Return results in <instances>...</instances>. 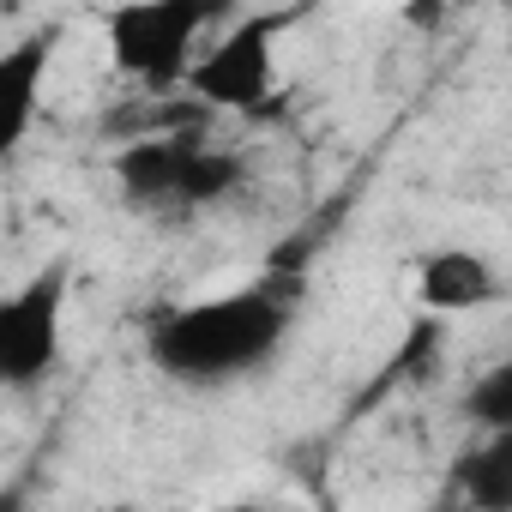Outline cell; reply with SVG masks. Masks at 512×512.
Segmentation results:
<instances>
[{
	"mask_svg": "<svg viewBox=\"0 0 512 512\" xmlns=\"http://www.w3.org/2000/svg\"><path fill=\"white\" fill-rule=\"evenodd\" d=\"M290 332V302L272 284L229 290L193 308H175L151 326V362L181 386H223L253 374Z\"/></svg>",
	"mask_w": 512,
	"mask_h": 512,
	"instance_id": "6da1fadb",
	"label": "cell"
},
{
	"mask_svg": "<svg viewBox=\"0 0 512 512\" xmlns=\"http://www.w3.org/2000/svg\"><path fill=\"white\" fill-rule=\"evenodd\" d=\"M199 25L205 13L193 0H127L103 19V37H109V61L151 85V91H169V85H187V67H193V43H199Z\"/></svg>",
	"mask_w": 512,
	"mask_h": 512,
	"instance_id": "7a4b0ae2",
	"label": "cell"
},
{
	"mask_svg": "<svg viewBox=\"0 0 512 512\" xmlns=\"http://www.w3.org/2000/svg\"><path fill=\"white\" fill-rule=\"evenodd\" d=\"M67 290L73 272L55 260L25 290L0 302V380L13 392H37L61 368V326H67Z\"/></svg>",
	"mask_w": 512,
	"mask_h": 512,
	"instance_id": "3957f363",
	"label": "cell"
},
{
	"mask_svg": "<svg viewBox=\"0 0 512 512\" xmlns=\"http://www.w3.org/2000/svg\"><path fill=\"white\" fill-rule=\"evenodd\" d=\"M278 31L284 13H260V19H241L217 49H205L187 67V91L211 109H266L272 79H278Z\"/></svg>",
	"mask_w": 512,
	"mask_h": 512,
	"instance_id": "277c9868",
	"label": "cell"
},
{
	"mask_svg": "<svg viewBox=\"0 0 512 512\" xmlns=\"http://www.w3.org/2000/svg\"><path fill=\"white\" fill-rule=\"evenodd\" d=\"M193 145H205V127H181V133H139L121 157H115V181L133 205H163L181 193V169L193 157Z\"/></svg>",
	"mask_w": 512,
	"mask_h": 512,
	"instance_id": "5b68a950",
	"label": "cell"
},
{
	"mask_svg": "<svg viewBox=\"0 0 512 512\" xmlns=\"http://www.w3.org/2000/svg\"><path fill=\"white\" fill-rule=\"evenodd\" d=\"M494 290H500L494 266L482 260V253H470V247H440V253H428V260L416 266V296L434 314L482 308V302H494Z\"/></svg>",
	"mask_w": 512,
	"mask_h": 512,
	"instance_id": "8992f818",
	"label": "cell"
},
{
	"mask_svg": "<svg viewBox=\"0 0 512 512\" xmlns=\"http://www.w3.org/2000/svg\"><path fill=\"white\" fill-rule=\"evenodd\" d=\"M458 494L482 512H512V428L488 434L458 458Z\"/></svg>",
	"mask_w": 512,
	"mask_h": 512,
	"instance_id": "52a82bcc",
	"label": "cell"
},
{
	"mask_svg": "<svg viewBox=\"0 0 512 512\" xmlns=\"http://www.w3.org/2000/svg\"><path fill=\"white\" fill-rule=\"evenodd\" d=\"M55 55V31H31L7 49V61H0V73H7L13 85V121H7V151H19V139L31 133L37 121V85H43V67Z\"/></svg>",
	"mask_w": 512,
	"mask_h": 512,
	"instance_id": "ba28073f",
	"label": "cell"
},
{
	"mask_svg": "<svg viewBox=\"0 0 512 512\" xmlns=\"http://www.w3.org/2000/svg\"><path fill=\"white\" fill-rule=\"evenodd\" d=\"M241 181V163L229 157V151H211V145H193V157H187V169H181V205H211V199H223L229 187Z\"/></svg>",
	"mask_w": 512,
	"mask_h": 512,
	"instance_id": "9c48e42d",
	"label": "cell"
},
{
	"mask_svg": "<svg viewBox=\"0 0 512 512\" xmlns=\"http://www.w3.org/2000/svg\"><path fill=\"white\" fill-rule=\"evenodd\" d=\"M464 416L482 428V434H500V428H512V362H500V368H488L470 392H464Z\"/></svg>",
	"mask_w": 512,
	"mask_h": 512,
	"instance_id": "30bf717a",
	"label": "cell"
},
{
	"mask_svg": "<svg viewBox=\"0 0 512 512\" xmlns=\"http://www.w3.org/2000/svg\"><path fill=\"white\" fill-rule=\"evenodd\" d=\"M446 7H452V0H404V19H410L416 31H434V25L446 19Z\"/></svg>",
	"mask_w": 512,
	"mask_h": 512,
	"instance_id": "8fae6325",
	"label": "cell"
},
{
	"mask_svg": "<svg viewBox=\"0 0 512 512\" xmlns=\"http://www.w3.org/2000/svg\"><path fill=\"white\" fill-rule=\"evenodd\" d=\"M193 7H199L205 19H223V13H235V7H241V0H193Z\"/></svg>",
	"mask_w": 512,
	"mask_h": 512,
	"instance_id": "7c38bea8",
	"label": "cell"
}]
</instances>
